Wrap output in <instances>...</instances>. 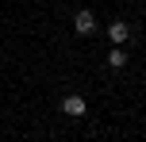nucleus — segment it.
Segmentation results:
<instances>
[{
    "instance_id": "1",
    "label": "nucleus",
    "mask_w": 146,
    "mask_h": 142,
    "mask_svg": "<svg viewBox=\"0 0 146 142\" xmlns=\"http://www.w3.org/2000/svg\"><path fill=\"white\" fill-rule=\"evenodd\" d=\"M73 31H77V35H92V31H96L92 12H77V15H73Z\"/></svg>"
},
{
    "instance_id": "2",
    "label": "nucleus",
    "mask_w": 146,
    "mask_h": 142,
    "mask_svg": "<svg viewBox=\"0 0 146 142\" xmlns=\"http://www.w3.org/2000/svg\"><path fill=\"white\" fill-rule=\"evenodd\" d=\"M127 35H131V27H127L123 19H119V23H111V27H108V38H111L115 46H123V42H127Z\"/></svg>"
},
{
    "instance_id": "3",
    "label": "nucleus",
    "mask_w": 146,
    "mask_h": 142,
    "mask_svg": "<svg viewBox=\"0 0 146 142\" xmlns=\"http://www.w3.org/2000/svg\"><path fill=\"white\" fill-rule=\"evenodd\" d=\"M62 112L77 119V115H85V100H81V96H66V100H62Z\"/></svg>"
},
{
    "instance_id": "4",
    "label": "nucleus",
    "mask_w": 146,
    "mask_h": 142,
    "mask_svg": "<svg viewBox=\"0 0 146 142\" xmlns=\"http://www.w3.org/2000/svg\"><path fill=\"white\" fill-rule=\"evenodd\" d=\"M108 65H111V69H119V65H127V54H123V46H115V50L108 54Z\"/></svg>"
}]
</instances>
